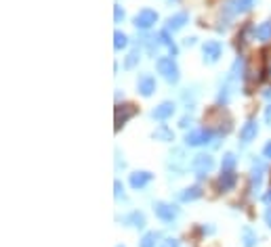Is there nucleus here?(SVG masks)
Returning <instances> with one entry per match:
<instances>
[{
  "instance_id": "1",
  "label": "nucleus",
  "mask_w": 271,
  "mask_h": 247,
  "mask_svg": "<svg viewBox=\"0 0 271 247\" xmlns=\"http://www.w3.org/2000/svg\"><path fill=\"white\" fill-rule=\"evenodd\" d=\"M242 74H244V59L238 57L231 65V70L227 74V78H225V82L221 84V91L217 95V103L219 105H227L236 93V88L240 86V80H242Z\"/></svg>"
},
{
  "instance_id": "2",
  "label": "nucleus",
  "mask_w": 271,
  "mask_h": 247,
  "mask_svg": "<svg viewBox=\"0 0 271 247\" xmlns=\"http://www.w3.org/2000/svg\"><path fill=\"white\" fill-rule=\"evenodd\" d=\"M204 122L208 124V130H212L215 134H219V137H225V134H229L231 132V118L229 114L225 111L223 107H215L210 109L208 114L204 116Z\"/></svg>"
},
{
  "instance_id": "3",
  "label": "nucleus",
  "mask_w": 271,
  "mask_h": 247,
  "mask_svg": "<svg viewBox=\"0 0 271 247\" xmlns=\"http://www.w3.org/2000/svg\"><path fill=\"white\" fill-rule=\"evenodd\" d=\"M156 70L158 74H160L168 84H179L181 80V72H179V65L175 61V57H160L156 61Z\"/></svg>"
},
{
  "instance_id": "4",
  "label": "nucleus",
  "mask_w": 271,
  "mask_h": 247,
  "mask_svg": "<svg viewBox=\"0 0 271 247\" xmlns=\"http://www.w3.org/2000/svg\"><path fill=\"white\" fill-rule=\"evenodd\" d=\"M166 166H168V170L175 172L177 176H183L185 170H187V166H189V160H187V155H185V149H181V147H179V149H172V151L168 153Z\"/></svg>"
},
{
  "instance_id": "5",
  "label": "nucleus",
  "mask_w": 271,
  "mask_h": 247,
  "mask_svg": "<svg viewBox=\"0 0 271 247\" xmlns=\"http://www.w3.org/2000/svg\"><path fill=\"white\" fill-rule=\"evenodd\" d=\"M215 139V132L208 128H198V130H189L185 134V145L187 147H206L210 145Z\"/></svg>"
},
{
  "instance_id": "6",
  "label": "nucleus",
  "mask_w": 271,
  "mask_h": 247,
  "mask_svg": "<svg viewBox=\"0 0 271 247\" xmlns=\"http://www.w3.org/2000/svg\"><path fill=\"white\" fill-rule=\"evenodd\" d=\"M255 3H257V0H225V5H223L225 21H229V19L236 17V15L248 13V11L255 7Z\"/></svg>"
},
{
  "instance_id": "7",
  "label": "nucleus",
  "mask_w": 271,
  "mask_h": 247,
  "mask_svg": "<svg viewBox=\"0 0 271 247\" xmlns=\"http://www.w3.org/2000/svg\"><path fill=\"white\" fill-rule=\"evenodd\" d=\"M191 170L196 172L198 178H204L215 170V157L208 153H198L191 160Z\"/></svg>"
},
{
  "instance_id": "8",
  "label": "nucleus",
  "mask_w": 271,
  "mask_h": 247,
  "mask_svg": "<svg viewBox=\"0 0 271 247\" xmlns=\"http://www.w3.org/2000/svg\"><path fill=\"white\" fill-rule=\"evenodd\" d=\"M153 214H156L158 220H162L164 224H172L179 218L181 210L177 206H172V204H166V201H156V204H153Z\"/></svg>"
},
{
  "instance_id": "9",
  "label": "nucleus",
  "mask_w": 271,
  "mask_h": 247,
  "mask_svg": "<svg viewBox=\"0 0 271 247\" xmlns=\"http://www.w3.org/2000/svg\"><path fill=\"white\" fill-rule=\"evenodd\" d=\"M223 57V44L219 40H208L202 44V61L206 65H215Z\"/></svg>"
},
{
  "instance_id": "10",
  "label": "nucleus",
  "mask_w": 271,
  "mask_h": 247,
  "mask_svg": "<svg viewBox=\"0 0 271 247\" xmlns=\"http://www.w3.org/2000/svg\"><path fill=\"white\" fill-rule=\"evenodd\" d=\"M132 24H134V28H137V30L147 32L149 28H153V26L158 24V13L151 11V9H141L137 15H134Z\"/></svg>"
},
{
  "instance_id": "11",
  "label": "nucleus",
  "mask_w": 271,
  "mask_h": 247,
  "mask_svg": "<svg viewBox=\"0 0 271 247\" xmlns=\"http://www.w3.org/2000/svg\"><path fill=\"white\" fill-rule=\"evenodd\" d=\"M137 114H139V107L137 105H132V103L118 105L116 107V114H114V118H116V130H120L128 120H132Z\"/></svg>"
},
{
  "instance_id": "12",
  "label": "nucleus",
  "mask_w": 271,
  "mask_h": 247,
  "mask_svg": "<svg viewBox=\"0 0 271 247\" xmlns=\"http://www.w3.org/2000/svg\"><path fill=\"white\" fill-rule=\"evenodd\" d=\"M151 181H153V174L147 172V170H137V172H132V174L128 176V185H130V189H134V191H143Z\"/></svg>"
},
{
  "instance_id": "13",
  "label": "nucleus",
  "mask_w": 271,
  "mask_h": 247,
  "mask_svg": "<svg viewBox=\"0 0 271 247\" xmlns=\"http://www.w3.org/2000/svg\"><path fill=\"white\" fill-rule=\"evenodd\" d=\"M156 88H158V84H156V78L151 74H141L137 78V93L141 97H145V99L151 97L156 93Z\"/></svg>"
},
{
  "instance_id": "14",
  "label": "nucleus",
  "mask_w": 271,
  "mask_h": 247,
  "mask_svg": "<svg viewBox=\"0 0 271 247\" xmlns=\"http://www.w3.org/2000/svg\"><path fill=\"white\" fill-rule=\"evenodd\" d=\"M187 24H189V13L187 11H181V13H175V15H170L166 19V30L170 34H175L179 30H183Z\"/></svg>"
},
{
  "instance_id": "15",
  "label": "nucleus",
  "mask_w": 271,
  "mask_h": 247,
  "mask_svg": "<svg viewBox=\"0 0 271 247\" xmlns=\"http://www.w3.org/2000/svg\"><path fill=\"white\" fill-rule=\"evenodd\" d=\"M263 172H265V164H263L261 160H255V162H253V168H250V193L261 191Z\"/></svg>"
},
{
  "instance_id": "16",
  "label": "nucleus",
  "mask_w": 271,
  "mask_h": 247,
  "mask_svg": "<svg viewBox=\"0 0 271 247\" xmlns=\"http://www.w3.org/2000/svg\"><path fill=\"white\" fill-rule=\"evenodd\" d=\"M175 103L172 101H164V103H160L156 109H151V118L153 120H158V122H166L168 118H172L175 116Z\"/></svg>"
},
{
  "instance_id": "17",
  "label": "nucleus",
  "mask_w": 271,
  "mask_h": 247,
  "mask_svg": "<svg viewBox=\"0 0 271 247\" xmlns=\"http://www.w3.org/2000/svg\"><path fill=\"white\" fill-rule=\"evenodd\" d=\"M217 185H219V189H221L223 193L234 191V187L238 185V174H236L234 170H225V172H221Z\"/></svg>"
},
{
  "instance_id": "18",
  "label": "nucleus",
  "mask_w": 271,
  "mask_h": 247,
  "mask_svg": "<svg viewBox=\"0 0 271 247\" xmlns=\"http://www.w3.org/2000/svg\"><path fill=\"white\" fill-rule=\"evenodd\" d=\"M257 134H259V122H257V120H248V122L240 128V141L246 145V143L255 141Z\"/></svg>"
},
{
  "instance_id": "19",
  "label": "nucleus",
  "mask_w": 271,
  "mask_h": 247,
  "mask_svg": "<svg viewBox=\"0 0 271 247\" xmlns=\"http://www.w3.org/2000/svg\"><path fill=\"white\" fill-rule=\"evenodd\" d=\"M141 47L147 51V55L149 57H156L158 55V49L162 47V40H160V34H145L143 38H141Z\"/></svg>"
},
{
  "instance_id": "20",
  "label": "nucleus",
  "mask_w": 271,
  "mask_h": 247,
  "mask_svg": "<svg viewBox=\"0 0 271 247\" xmlns=\"http://www.w3.org/2000/svg\"><path fill=\"white\" fill-rule=\"evenodd\" d=\"M202 195H204L202 187L200 185H193V187H185L183 191H179L177 199L181 201V204H191V201H198Z\"/></svg>"
},
{
  "instance_id": "21",
  "label": "nucleus",
  "mask_w": 271,
  "mask_h": 247,
  "mask_svg": "<svg viewBox=\"0 0 271 247\" xmlns=\"http://www.w3.org/2000/svg\"><path fill=\"white\" fill-rule=\"evenodd\" d=\"M122 222L126 224V227H130V229L143 231V229H145V214L139 212V210H132L130 214H126V216L122 218Z\"/></svg>"
},
{
  "instance_id": "22",
  "label": "nucleus",
  "mask_w": 271,
  "mask_h": 247,
  "mask_svg": "<svg viewBox=\"0 0 271 247\" xmlns=\"http://www.w3.org/2000/svg\"><path fill=\"white\" fill-rule=\"evenodd\" d=\"M151 139L153 141H160V143H172L175 141V132L168 128V126H164V124H160L153 132H151Z\"/></svg>"
},
{
  "instance_id": "23",
  "label": "nucleus",
  "mask_w": 271,
  "mask_h": 247,
  "mask_svg": "<svg viewBox=\"0 0 271 247\" xmlns=\"http://www.w3.org/2000/svg\"><path fill=\"white\" fill-rule=\"evenodd\" d=\"M160 40H162V47L168 49V55H170V57H177V55H179V47H177V42L172 40V36H170L168 30H162V32H160Z\"/></svg>"
},
{
  "instance_id": "24",
  "label": "nucleus",
  "mask_w": 271,
  "mask_h": 247,
  "mask_svg": "<svg viewBox=\"0 0 271 247\" xmlns=\"http://www.w3.org/2000/svg\"><path fill=\"white\" fill-rule=\"evenodd\" d=\"M257 243H259L257 233H255L250 227H244V229H242V247H255Z\"/></svg>"
},
{
  "instance_id": "25",
  "label": "nucleus",
  "mask_w": 271,
  "mask_h": 247,
  "mask_svg": "<svg viewBox=\"0 0 271 247\" xmlns=\"http://www.w3.org/2000/svg\"><path fill=\"white\" fill-rule=\"evenodd\" d=\"M255 38L257 40H263V42L271 40V19L269 21H263L259 28H255Z\"/></svg>"
},
{
  "instance_id": "26",
  "label": "nucleus",
  "mask_w": 271,
  "mask_h": 247,
  "mask_svg": "<svg viewBox=\"0 0 271 247\" xmlns=\"http://www.w3.org/2000/svg\"><path fill=\"white\" fill-rule=\"evenodd\" d=\"M139 59H141V51H139V47H137V49H132V51L126 55V59H124V70H134V67L139 65Z\"/></svg>"
},
{
  "instance_id": "27",
  "label": "nucleus",
  "mask_w": 271,
  "mask_h": 247,
  "mask_svg": "<svg viewBox=\"0 0 271 247\" xmlns=\"http://www.w3.org/2000/svg\"><path fill=\"white\" fill-rule=\"evenodd\" d=\"M160 239V233L158 231H149V233H145L143 237H141V241H139V247H156V241Z\"/></svg>"
},
{
  "instance_id": "28",
  "label": "nucleus",
  "mask_w": 271,
  "mask_h": 247,
  "mask_svg": "<svg viewBox=\"0 0 271 247\" xmlns=\"http://www.w3.org/2000/svg\"><path fill=\"white\" fill-rule=\"evenodd\" d=\"M181 99H183V103H185V107H187V109H193V105H196V99H198L196 88H185V91H183V95H181Z\"/></svg>"
},
{
  "instance_id": "29",
  "label": "nucleus",
  "mask_w": 271,
  "mask_h": 247,
  "mask_svg": "<svg viewBox=\"0 0 271 247\" xmlns=\"http://www.w3.org/2000/svg\"><path fill=\"white\" fill-rule=\"evenodd\" d=\"M126 47H128V36H126L124 32L116 30V32H114V49H116V51H122V49H126Z\"/></svg>"
},
{
  "instance_id": "30",
  "label": "nucleus",
  "mask_w": 271,
  "mask_h": 247,
  "mask_svg": "<svg viewBox=\"0 0 271 247\" xmlns=\"http://www.w3.org/2000/svg\"><path fill=\"white\" fill-rule=\"evenodd\" d=\"M236 164H238L236 155H234V153H225V155H223V162H221V172H225V170H234Z\"/></svg>"
},
{
  "instance_id": "31",
  "label": "nucleus",
  "mask_w": 271,
  "mask_h": 247,
  "mask_svg": "<svg viewBox=\"0 0 271 247\" xmlns=\"http://www.w3.org/2000/svg\"><path fill=\"white\" fill-rule=\"evenodd\" d=\"M124 17H126L124 9H122L120 5H114V21H116V24H122V21H124Z\"/></svg>"
},
{
  "instance_id": "32",
  "label": "nucleus",
  "mask_w": 271,
  "mask_h": 247,
  "mask_svg": "<svg viewBox=\"0 0 271 247\" xmlns=\"http://www.w3.org/2000/svg\"><path fill=\"white\" fill-rule=\"evenodd\" d=\"M114 195H116V199H124V187L120 181L114 183Z\"/></svg>"
},
{
  "instance_id": "33",
  "label": "nucleus",
  "mask_w": 271,
  "mask_h": 247,
  "mask_svg": "<svg viewBox=\"0 0 271 247\" xmlns=\"http://www.w3.org/2000/svg\"><path fill=\"white\" fill-rule=\"evenodd\" d=\"M160 247H179V239L168 237V239H164V241H162V245H160Z\"/></svg>"
},
{
  "instance_id": "34",
  "label": "nucleus",
  "mask_w": 271,
  "mask_h": 247,
  "mask_svg": "<svg viewBox=\"0 0 271 247\" xmlns=\"http://www.w3.org/2000/svg\"><path fill=\"white\" fill-rule=\"evenodd\" d=\"M263 157H265V160H271V141L265 143V147H263Z\"/></svg>"
},
{
  "instance_id": "35",
  "label": "nucleus",
  "mask_w": 271,
  "mask_h": 247,
  "mask_svg": "<svg viewBox=\"0 0 271 247\" xmlns=\"http://www.w3.org/2000/svg\"><path fill=\"white\" fill-rule=\"evenodd\" d=\"M263 220H265V224L271 229V206H267V210H265V214H263Z\"/></svg>"
},
{
  "instance_id": "36",
  "label": "nucleus",
  "mask_w": 271,
  "mask_h": 247,
  "mask_svg": "<svg viewBox=\"0 0 271 247\" xmlns=\"http://www.w3.org/2000/svg\"><path fill=\"white\" fill-rule=\"evenodd\" d=\"M191 122H193L191 116H183V118H181V122H179V126H181V128H187Z\"/></svg>"
},
{
  "instance_id": "37",
  "label": "nucleus",
  "mask_w": 271,
  "mask_h": 247,
  "mask_svg": "<svg viewBox=\"0 0 271 247\" xmlns=\"http://www.w3.org/2000/svg\"><path fill=\"white\" fill-rule=\"evenodd\" d=\"M265 124L271 126V103L265 107Z\"/></svg>"
},
{
  "instance_id": "38",
  "label": "nucleus",
  "mask_w": 271,
  "mask_h": 247,
  "mask_svg": "<svg viewBox=\"0 0 271 247\" xmlns=\"http://www.w3.org/2000/svg\"><path fill=\"white\" fill-rule=\"evenodd\" d=\"M263 204H265V206H271V189L263 195Z\"/></svg>"
},
{
  "instance_id": "39",
  "label": "nucleus",
  "mask_w": 271,
  "mask_h": 247,
  "mask_svg": "<svg viewBox=\"0 0 271 247\" xmlns=\"http://www.w3.org/2000/svg\"><path fill=\"white\" fill-rule=\"evenodd\" d=\"M202 233H204V235H212L215 233V227H202Z\"/></svg>"
},
{
  "instance_id": "40",
  "label": "nucleus",
  "mask_w": 271,
  "mask_h": 247,
  "mask_svg": "<svg viewBox=\"0 0 271 247\" xmlns=\"http://www.w3.org/2000/svg\"><path fill=\"white\" fill-rule=\"evenodd\" d=\"M183 44H185V47H193V44H196V38H185Z\"/></svg>"
},
{
  "instance_id": "41",
  "label": "nucleus",
  "mask_w": 271,
  "mask_h": 247,
  "mask_svg": "<svg viewBox=\"0 0 271 247\" xmlns=\"http://www.w3.org/2000/svg\"><path fill=\"white\" fill-rule=\"evenodd\" d=\"M263 97H265V99H269V101H271V88H267V91H265V93H263Z\"/></svg>"
},
{
  "instance_id": "42",
  "label": "nucleus",
  "mask_w": 271,
  "mask_h": 247,
  "mask_svg": "<svg viewBox=\"0 0 271 247\" xmlns=\"http://www.w3.org/2000/svg\"><path fill=\"white\" fill-rule=\"evenodd\" d=\"M267 74H269V78H271V59H269V63H267Z\"/></svg>"
},
{
  "instance_id": "43",
  "label": "nucleus",
  "mask_w": 271,
  "mask_h": 247,
  "mask_svg": "<svg viewBox=\"0 0 271 247\" xmlns=\"http://www.w3.org/2000/svg\"><path fill=\"white\" fill-rule=\"evenodd\" d=\"M118 247H124V245H118Z\"/></svg>"
}]
</instances>
